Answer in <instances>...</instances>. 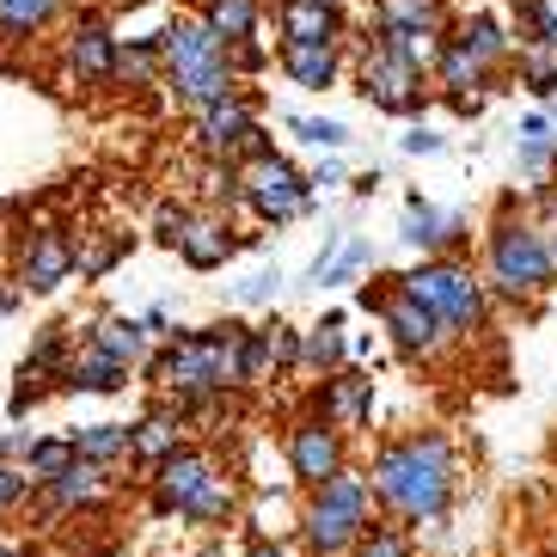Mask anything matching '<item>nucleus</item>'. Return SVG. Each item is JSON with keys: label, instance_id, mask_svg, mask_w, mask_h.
I'll return each mask as SVG.
<instances>
[{"label": "nucleus", "instance_id": "nucleus-8", "mask_svg": "<svg viewBox=\"0 0 557 557\" xmlns=\"http://www.w3.org/2000/svg\"><path fill=\"white\" fill-rule=\"evenodd\" d=\"M246 197L258 202L263 221H288V214L307 209V184H300V172L288 160H276V153H263L258 165L246 172Z\"/></svg>", "mask_w": 557, "mask_h": 557}, {"label": "nucleus", "instance_id": "nucleus-26", "mask_svg": "<svg viewBox=\"0 0 557 557\" xmlns=\"http://www.w3.org/2000/svg\"><path fill=\"white\" fill-rule=\"evenodd\" d=\"M447 233H454V221H442V214L423 209V202H410V221H405V239H410V246H442Z\"/></svg>", "mask_w": 557, "mask_h": 557}, {"label": "nucleus", "instance_id": "nucleus-21", "mask_svg": "<svg viewBox=\"0 0 557 557\" xmlns=\"http://www.w3.org/2000/svg\"><path fill=\"white\" fill-rule=\"evenodd\" d=\"M178 251H184V263H197V270H214V263H227L233 239H227L221 227H209V221H190V233L178 239Z\"/></svg>", "mask_w": 557, "mask_h": 557}, {"label": "nucleus", "instance_id": "nucleus-10", "mask_svg": "<svg viewBox=\"0 0 557 557\" xmlns=\"http://www.w3.org/2000/svg\"><path fill=\"white\" fill-rule=\"evenodd\" d=\"M380 312H386V331H393V344L405 349V356H429V349L442 344V325H435V312H423L417 300L405 295V288L380 300Z\"/></svg>", "mask_w": 557, "mask_h": 557}, {"label": "nucleus", "instance_id": "nucleus-22", "mask_svg": "<svg viewBox=\"0 0 557 557\" xmlns=\"http://www.w3.org/2000/svg\"><path fill=\"white\" fill-rule=\"evenodd\" d=\"M282 62H288V74H295L300 86H331V50L325 44H288Z\"/></svg>", "mask_w": 557, "mask_h": 557}, {"label": "nucleus", "instance_id": "nucleus-16", "mask_svg": "<svg viewBox=\"0 0 557 557\" xmlns=\"http://www.w3.org/2000/svg\"><path fill=\"white\" fill-rule=\"evenodd\" d=\"M202 141H209L214 153H221V148H239V141H258L246 104H227V99L209 104V116H202Z\"/></svg>", "mask_w": 557, "mask_h": 557}, {"label": "nucleus", "instance_id": "nucleus-32", "mask_svg": "<svg viewBox=\"0 0 557 557\" xmlns=\"http://www.w3.org/2000/svg\"><path fill=\"white\" fill-rule=\"evenodd\" d=\"M361 263H368V246H361V239H356V246H344V251H337V258L325 263V270H319V282H349V276H356V270H361Z\"/></svg>", "mask_w": 557, "mask_h": 557}, {"label": "nucleus", "instance_id": "nucleus-6", "mask_svg": "<svg viewBox=\"0 0 557 557\" xmlns=\"http://www.w3.org/2000/svg\"><path fill=\"white\" fill-rule=\"evenodd\" d=\"M405 282V295L417 300L423 312H435V325H478L484 319V295H478V282L454 263H429L417 276H398Z\"/></svg>", "mask_w": 557, "mask_h": 557}, {"label": "nucleus", "instance_id": "nucleus-35", "mask_svg": "<svg viewBox=\"0 0 557 557\" xmlns=\"http://www.w3.org/2000/svg\"><path fill=\"white\" fill-rule=\"evenodd\" d=\"M25 484H32L25 472H13V466H0V508H13L18 496H25Z\"/></svg>", "mask_w": 557, "mask_h": 557}, {"label": "nucleus", "instance_id": "nucleus-2", "mask_svg": "<svg viewBox=\"0 0 557 557\" xmlns=\"http://www.w3.org/2000/svg\"><path fill=\"white\" fill-rule=\"evenodd\" d=\"M233 344H239V325L178 337V344L160 356L153 380H160V386H172V393H184V398L221 393V386H233Z\"/></svg>", "mask_w": 557, "mask_h": 557}, {"label": "nucleus", "instance_id": "nucleus-15", "mask_svg": "<svg viewBox=\"0 0 557 557\" xmlns=\"http://www.w3.org/2000/svg\"><path fill=\"white\" fill-rule=\"evenodd\" d=\"M123 380H129V368H123V361L99 356V349H86V356L62 374V386H74V393H116Z\"/></svg>", "mask_w": 557, "mask_h": 557}, {"label": "nucleus", "instance_id": "nucleus-1", "mask_svg": "<svg viewBox=\"0 0 557 557\" xmlns=\"http://www.w3.org/2000/svg\"><path fill=\"white\" fill-rule=\"evenodd\" d=\"M374 491L386 508H398L405 521H435L454 496V459H447L442 435H410L393 442L374 459Z\"/></svg>", "mask_w": 557, "mask_h": 557}, {"label": "nucleus", "instance_id": "nucleus-40", "mask_svg": "<svg viewBox=\"0 0 557 557\" xmlns=\"http://www.w3.org/2000/svg\"><path fill=\"white\" fill-rule=\"evenodd\" d=\"M202 557H214V552H202Z\"/></svg>", "mask_w": 557, "mask_h": 557}, {"label": "nucleus", "instance_id": "nucleus-38", "mask_svg": "<svg viewBox=\"0 0 557 557\" xmlns=\"http://www.w3.org/2000/svg\"><path fill=\"white\" fill-rule=\"evenodd\" d=\"M7 307H13V295H0V319H7Z\"/></svg>", "mask_w": 557, "mask_h": 557}, {"label": "nucleus", "instance_id": "nucleus-4", "mask_svg": "<svg viewBox=\"0 0 557 557\" xmlns=\"http://www.w3.org/2000/svg\"><path fill=\"white\" fill-rule=\"evenodd\" d=\"M160 508L184 515V521H227L233 496L202 454H172V459H160Z\"/></svg>", "mask_w": 557, "mask_h": 557}, {"label": "nucleus", "instance_id": "nucleus-5", "mask_svg": "<svg viewBox=\"0 0 557 557\" xmlns=\"http://www.w3.org/2000/svg\"><path fill=\"white\" fill-rule=\"evenodd\" d=\"M307 533L319 552H344V545H356L361 533H368V484L349 472L325 478L319 484V496H312V515H307Z\"/></svg>", "mask_w": 557, "mask_h": 557}, {"label": "nucleus", "instance_id": "nucleus-13", "mask_svg": "<svg viewBox=\"0 0 557 557\" xmlns=\"http://www.w3.org/2000/svg\"><path fill=\"white\" fill-rule=\"evenodd\" d=\"M325 423H344L356 429L361 417H368V405H374V380H361V374H331L325 380Z\"/></svg>", "mask_w": 557, "mask_h": 557}, {"label": "nucleus", "instance_id": "nucleus-3", "mask_svg": "<svg viewBox=\"0 0 557 557\" xmlns=\"http://www.w3.org/2000/svg\"><path fill=\"white\" fill-rule=\"evenodd\" d=\"M165 55H172V81L190 104H221L227 99V55L209 25H172L165 32Z\"/></svg>", "mask_w": 557, "mask_h": 557}, {"label": "nucleus", "instance_id": "nucleus-31", "mask_svg": "<svg viewBox=\"0 0 557 557\" xmlns=\"http://www.w3.org/2000/svg\"><path fill=\"white\" fill-rule=\"evenodd\" d=\"M50 7L55 0H0V25H18V32H25V25H37Z\"/></svg>", "mask_w": 557, "mask_h": 557}, {"label": "nucleus", "instance_id": "nucleus-29", "mask_svg": "<svg viewBox=\"0 0 557 557\" xmlns=\"http://www.w3.org/2000/svg\"><path fill=\"white\" fill-rule=\"evenodd\" d=\"M361 557H410V540L398 527H374V533H361Z\"/></svg>", "mask_w": 557, "mask_h": 557}, {"label": "nucleus", "instance_id": "nucleus-17", "mask_svg": "<svg viewBox=\"0 0 557 557\" xmlns=\"http://www.w3.org/2000/svg\"><path fill=\"white\" fill-rule=\"evenodd\" d=\"M282 25H288V44H325V50H331V32H337L325 0H288Z\"/></svg>", "mask_w": 557, "mask_h": 557}, {"label": "nucleus", "instance_id": "nucleus-19", "mask_svg": "<svg viewBox=\"0 0 557 557\" xmlns=\"http://www.w3.org/2000/svg\"><path fill=\"white\" fill-rule=\"evenodd\" d=\"M129 454V429L123 423H92V429H74V459L86 466H111V459Z\"/></svg>", "mask_w": 557, "mask_h": 557}, {"label": "nucleus", "instance_id": "nucleus-28", "mask_svg": "<svg viewBox=\"0 0 557 557\" xmlns=\"http://www.w3.org/2000/svg\"><path fill=\"white\" fill-rule=\"evenodd\" d=\"M307 361L312 368H337L344 361V337H337V319H325V325L307 337Z\"/></svg>", "mask_w": 557, "mask_h": 557}, {"label": "nucleus", "instance_id": "nucleus-37", "mask_svg": "<svg viewBox=\"0 0 557 557\" xmlns=\"http://www.w3.org/2000/svg\"><path fill=\"white\" fill-rule=\"evenodd\" d=\"M251 557H282V552H270V545H258V552H251Z\"/></svg>", "mask_w": 557, "mask_h": 557}, {"label": "nucleus", "instance_id": "nucleus-18", "mask_svg": "<svg viewBox=\"0 0 557 557\" xmlns=\"http://www.w3.org/2000/svg\"><path fill=\"white\" fill-rule=\"evenodd\" d=\"M44 491H50V503H55V508L99 503V491H104V472H99V466H86V459H74V466H67L62 478H50V484H44Z\"/></svg>", "mask_w": 557, "mask_h": 557}, {"label": "nucleus", "instance_id": "nucleus-25", "mask_svg": "<svg viewBox=\"0 0 557 557\" xmlns=\"http://www.w3.org/2000/svg\"><path fill=\"white\" fill-rule=\"evenodd\" d=\"M67 466H74V442H32V472L37 484H50V478H62Z\"/></svg>", "mask_w": 557, "mask_h": 557}, {"label": "nucleus", "instance_id": "nucleus-9", "mask_svg": "<svg viewBox=\"0 0 557 557\" xmlns=\"http://www.w3.org/2000/svg\"><path fill=\"white\" fill-rule=\"evenodd\" d=\"M288 459H295V472L307 478V484H325V478L344 472V447H337V429L331 423H295V435H288Z\"/></svg>", "mask_w": 557, "mask_h": 557}, {"label": "nucleus", "instance_id": "nucleus-20", "mask_svg": "<svg viewBox=\"0 0 557 557\" xmlns=\"http://www.w3.org/2000/svg\"><path fill=\"white\" fill-rule=\"evenodd\" d=\"M92 349H99V356H111V361H123V368H129V361L141 356V349H148V331L135 325V319H104V325L92 331Z\"/></svg>", "mask_w": 557, "mask_h": 557}, {"label": "nucleus", "instance_id": "nucleus-12", "mask_svg": "<svg viewBox=\"0 0 557 557\" xmlns=\"http://www.w3.org/2000/svg\"><path fill=\"white\" fill-rule=\"evenodd\" d=\"M67 270H74V251H67L62 233H37L32 251H25V282H32V295H50V288H62Z\"/></svg>", "mask_w": 557, "mask_h": 557}, {"label": "nucleus", "instance_id": "nucleus-39", "mask_svg": "<svg viewBox=\"0 0 557 557\" xmlns=\"http://www.w3.org/2000/svg\"><path fill=\"white\" fill-rule=\"evenodd\" d=\"M0 557H18V552H0Z\"/></svg>", "mask_w": 557, "mask_h": 557}, {"label": "nucleus", "instance_id": "nucleus-7", "mask_svg": "<svg viewBox=\"0 0 557 557\" xmlns=\"http://www.w3.org/2000/svg\"><path fill=\"white\" fill-rule=\"evenodd\" d=\"M491 263H496V282H503L508 295H533V288H545L552 270H557L552 246H545L540 233H527V227H503V233H496Z\"/></svg>", "mask_w": 557, "mask_h": 557}, {"label": "nucleus", "instance_id": "nucleus-36", "mask_svg": "<svg viewBox=\"0 0 557 557\" xmlns=\"http://www.w3.org/2000/svg\"><path fill=\"white\" fill-rule=\"evenodd\" d=\"M276 282H282V276H258V282H246V288H239V300H270V295H276Z\"/></svg>", "mask_w": 557, "mask_h": 557}, {"label": "nucleus", "instance_id": "nucleus-33", "mask_svg": "<svg viewBox=\"0 0 557 557\" xmlns=\"http://www.w3.org/2000/svg\"><path fill=\"white\" fill-rule=\"evenodd\" d=\"M300 129V141H319V148H344L349 135H344V123H295Z\"/></svg>", "mask_w": 557, "mask_h": 557}, {"label": "nucleus", "instance_id": "nucleus-14", "mask_svg": "<svg viewBox=\"0 0 557 557\" xmlns=\"http://www.w3.org/2000/svg\"><path fill=\"white\" fill-rule=\"evenodd\" d=\"M129 454L141 459V466H160V459H172V454H178V423H172L165 410L141 417V423L129 429Z\"/></svg>", "mask_w": 557, "mask_h": 557}, {"label": "nucleus", "instance_id": "nucleus-27", "mask_svg": "<svg viewBox=\"0 0 557 557\" xmlns=\"http://www.w3.org/2000/svg\"><path fill=\"white\" fill-rule=\"evenodd\" d=\"M251 0H214V37H251Z\"/></svg>", "mask_w": 557, "mask_h": 557}, {"label": "nucleus", "instance_id": "nucleus-11", "mask_svg": "<svg viewBox=\"0 0 557 557\" xmlns=\"http://www.w3.org/2000/svg\"><path fill=\"white\" fill-rule=\"evenodd\" d=\"M368 99H374L380 111H410V104H417V67H410L405 55L380 50L374 62H368Z\"/></svg>", "mask_w": 557, "mask_h": 557}, {"label": "nucleus", "instance_id": "nucleus-30", "mask_svg": "<svg viewBox=\"0 0 557 557\" xmlns=\"http://www.w3.org/2000/svg\"><path fill=\"white\" fill-rule=\"evenodd\" d=\"M496 50H503L496 25H466V37H459V55H466V62H491Z\"/></svg>", "mask_w": 557, "mask_h": 557}, {"label": "nucleus", "instance_id": "nucleus-24", "mask_svg": "<svg viewBox=\"0 0 557 557\" xmlns=\"http://www.w3.org/2000/svg\"><path fill=\"white\" fill-rule=\"evenodd\" d=\"M270 331H239V344H233V380H258L270 368Z\"/></svg>", "mask_w": 557, "mask_h": 557}, {"label": "nucleus", "instance_id": "nucleus-34", "mask_svg": "<svg viewBox=\"0 0 557 557\" xmlns=\"http://www.w3.org/2000/svg\"><path fill=\"white\" fill-rule=\"evenodd\" d=\"M184 233H190V214H184V209H160V239H165V246H178Z\"/></svg>", "mask_w": 557, "mask_h": 557}, {"label": "nucleus", "instance_id": "nucleus-23", "mask_svg": "<svg viewBox=\"0 0 557 557\" xmlns=\"http://www.w3.org/2000/svg\"><path fill=\"white\" fill-rule=\"evenodd\" d=\"M74 67H81L86 81H104L116 67V55H111V37L99 32V25H86L81 37H74Z\"/></svg>", "mask_w": 557, "mask_h": 557}]
</instances>
